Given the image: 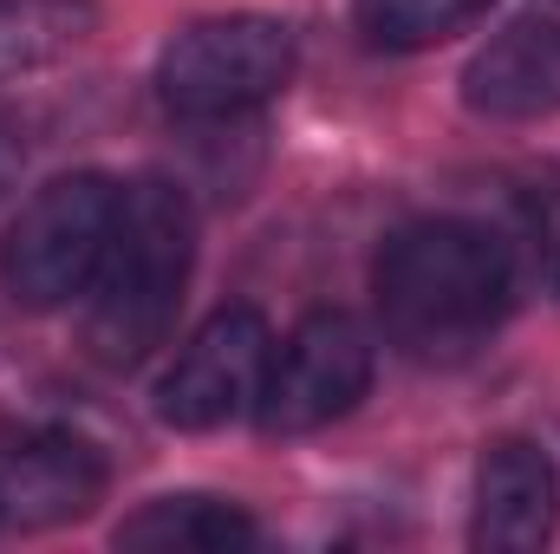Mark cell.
<instances>
[{
	"label": "cell",
	"instance_id": "7",
	"mask_svg": "<svg viewBox=\"0 0 560 554\" xmlns=\"http://www.w3.org/2000/svg\"><path fill=\"white\" fill-rule=\"evenodd\" d=\"M560 522V476L555 457L528 437H495L476 463V516L469 542L489 554H535L548 549Z\"/></svg>",
	"mask_w": 560,
	"mask_h": 554
},
{
	"label": "cell",
	"instance_id": "2",
	"mask_svg": "<svg viewBox=\"0 0 560 554\" xmlns=\"http://www.w3.org/2000/svg\"><path fill=\"white\" fill-rule=\"evenodd\" d=\"M196 268V216L189 196L163 176H138L118 189V222L85 287V353L112 372L143 366L183 307Z\"/></svg>",
	"mask_w": 560,
	"mask_h": 554
},
{
	"label": "cell",
	"instance_id": "3",
	"mask_svg": "<svg viewBox=\"0 0 560 554\" xmlns=\"http://www.w3.org/2000/svg\"><path fill=\"white\" fill-rule=\"evenodd\" d=\"M293 26L275 13H215L189 20L163 53H156V99L170 118L209 125V118H242L268 105L293 79Z\"/></svg>",
	"mask_w": 560,
	"mask_h": 554
},
{
	"label": "cell",
	"instance_id": "14",
	"mask_svg": "<svg viewBox=\"0 0 560 554\" xmlns=\"http://www.w3.org/2000/svg\"><path fill=\"white\" fill-rule=\"evenodd\" d=\"M0 522H7V509H0Z\"/></svg>",
	"mask_w": 560,
	"mask_h": 554
},
{
	"label": "cell",
	"instance_id": "4",
	"mask_svg": "<svg viewBox=\"0 0 560 554\" xmlns=\"http://www.w3.org/2000/svg\"><path fill=\"white\" fill-rule=\"evenodd\" d=\"M112 222H118V183L98 170H72V176H52L46 189H33L0 242L7 293L33 313L79 300L98 275Z\"/></svg>",
	"mask_w": 560,
	"mask_h": 554
},
{
	"label": "cell",
	"instance_id": "10",
	"mask_svg": "<svg viewBox=\"0 0 560 554\" xmlns=\"http://www.w3.org/2000/svg\"><path fill=\"white\" fill-rule=\"evenodd\" d=\"M112 542L138 554H229V549H255L261 529H255L248 509H235L222 496H156L138 516L118 522Z\"/></svg>",
	"mask_w": 560,
	"mask_h": 554
},
{
	"label": "cell",
	"instance_id": "5",
	"mask_svg": "<svg viewBox=\"0 0 560 554\" xmlns=\"http://www.w3.org/2000/svg\"><path fill=\"white\" fill-rule=\"evenodd\" d=\"M372 372H378V346L352 313L339 307L306 313L268 359L255 417L268 437H313L346 412H359V399L372 392Z\"/></svg>",
	"mask_w": 560,
	"mask_h": 554
},
{
	"label": "cell",
	"instance_id": "9",
	"mask_svg": "<svg viewBox=\"0 0 560 554\" xmlns=\"http://www.w3.org/2000/svg\"><path fill=\"white\" fill-rule=\"evenodd\" d=\"M98 496H105V457L85 437L39 430V437H20L0 450V509L20 529L79 522Z\"/></svg>",
	"mask_w": 560,
	"mask_h": 554
},
{
	"label": "cell",
	"instance_id": "11",
	"mask_svg": "<svg viewBox=\"0 0 560 554\" xmlns=\"http://www.w3.org/2000/svg\"><path fill=\"white\" fill-rule=\"evenodd\" d=\"M92 33H98L92 0H0V72L52 66Z\"/></svg>",
	"mask_w": 560,
	"mask_h": 554
},
{
	"label": "cell",
	"instance_id": "8",
	"mask_svg": "<svg viewBox=\"0 0 560 554\" xmlns=\"http://www.w3.org/2000/svg\"><path fill=\"white\" fill-rule=\"evenodd\" d=\"M463 105L495 125L560 118V20H509L463 66Z\"/></svg>",
	"mask_w": 560,
	"mask_h": 554
},
{
	"label": "cell",
	"instance_id": "13",
	"mask_svg": "<svg viewBox=\"0 0 560 554\" xmlns=\"http://www.w3.org/2000/svg\"><path fill=\"white\" fill-rule=\"evenodd\" d=\"M33 163V125L20 105H0V196L20 183V170Z\"/></svg>",
	"mask_w": 560,
	"mask_h": 554
},
{
	"label": "cell",
	"instance_id": "6",
	"mask_svg": "<svg viewBox=\"0 0 560 554\" xmlns=\"http://www.w3.org/2000/svg\"><path fill=\"white\" fill-rule=\"evenodd\" d=\"M275 333L255 307H215L156 385V417L176 430H222L261 399Z\"/></svg>",
	"mask_w": 560,
	"mask_h": 554
},
{
	"label": "cell",
	"instance_id": "1",
	"mask_svg": "<svg viewBox=\"0 0 560 554\" xmlns=\"http://www.w3.org/2000/svg\"><path fill=\"white\" fill-rule=\"evenodd\" d=\"M372 293H378L385 333L411 359H463L502 326L515 293V262L489 229L430 216L385 242L372 268Z\"/></svg>",
	"mask_w": 560,
	"mask_h": 554
},
{
	"label": "cell",
	"instance_id": "12",
	"mask_svg": "<svg viewBox=\"0 0 560 554\" xmlns=\"http://www.w3.org/2000/svg\"><path fill=\"white\" fill-rule=\"evenodd\" d=\"M489 0H352V26L378 53H423L443 46L450 33L476 26Z\"/></svg>",
	"mask_w": 560,
	"mask_h": 554
}]
</instances>
